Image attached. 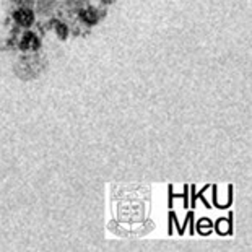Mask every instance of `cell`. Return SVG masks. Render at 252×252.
I'll list each match as a JSON object with an SVG mask.
<instances>
[{
	"mask_svg": "<svg viewBox=\"0 0 252 252\" xmlns=\"http://www.w3.org/2000/svg\"><path fill=\"white\" fill-rule=\"evenodd\" d=\"M33 12L31 10H18L17 13H15V20L18 21V25L21 26H30L33 23Z\"/></svg>",
	"mask_w": 252,
	"mask_h": 252,
	"instance_id": "6da1fadb",
	"label": "cell"
},
{
	"mask_svg": "<svg viewBox=\"0 0 252 252\" xmlns=\"http://www.w3.org/2000/svg\"><path fill=\"white\" fill-rule=\"evenodd\" d=\"M20 46L21 49H37L39 47V41H37V37L33 33H26L23 39H21Z\"/></svg>",
	"mask_w": 252,
	"mask_h": 252,
	"instance_id": "7a4b0ae2",
	"label": "cell"
},
{
	"mask_svg": "<svg viewBox=\"0 0 252 252\" xmlns=\"http://www.w3.org/2000/svg\"><path fill=\"white\" fill-rule=\"evenodd\" d=\"M82 17L85 21H88V23H94V21L98 20V13H96L93 8H88L82 13Z\"/></svg>",
	"mask_w": 252,
	"mask_h": 252,
	"instance_id": "3957f363",
	"label": "cell"
},
{
	"mask_svg": "<svg viewBox=\"0 0 252 252\" xmlns=\"http://www.w3.org/2000/svg\"><path fill=\"white\" fill-rule=\"evenodd\" d=\"M57 31H59V33H62L61 36H65V26H63V25L57 26Z\"/></svg>",
	"mask_w": 252,
	"mask_h": 252,
	"instance_id": "277c9868",
	"label": "cell"
}]
</instances>
